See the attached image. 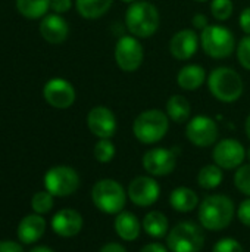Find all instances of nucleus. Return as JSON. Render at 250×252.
<instances>
[{"instance_id": "obj_1", "label": "nucleus", "mask_w": 250, "mask_h": 252, "mask_svg": "<svg viewBox=\"0 0 250 252\" xmlns=\"http://www.w3.org/2000/svg\"><path fill=\"white\" fill-rule=\"evenodd\" d=\"M125 28L137 38H150L161 25V13L158 7L147 0H137L128 4L124 16Z\"/></svg>"}, {"instance_id": "obj_2", "label": "nucleus", "mask_w": 250, "mask_h": 252, "mask_svg": "<svg viewBox=\"0 0 250 252\" xmlns=\"http://www.w3.org/2000/svg\"><path fill=\"white\" fill-rule=\"evenodd\" d=\"M206 84L211 94L222 103L237 102L245 92L242 75L230 66L214 68L208 75Z\"/></svg>"}, {"instance_id": "obj_3", "label": "nucleus", "mask_w": 250, "mask_h": 252, "mask_svg": "<svg viewBox=\"0 0 250 252\" xmlns=\"http://www.w3.org/2000/svg\"><path fill=\"white\" fill-rule=\"evenodd\" d=\"M234 202L225 195H209L199 207V220L206 230L220 232L234 219Z\"/></svg>"}, {"instance_id": "obj_4", "label": "nucleus", "mask_w": 250, "mask_h": 252, "mask_svg": "<svg viewBox=\"0 0 250 252\" xmlns=\"http://www.w3.org/2000/svg\"><path fill=\"white\" fill-rule=\"evenodd\" d=\"M169 130V118L161 109H146L140 112L133 123V133L143 145L161 142Z\"/></svg>"}, {"instance_id": "obj_5", "label": "nucleus", "mask_w": 250, "mask_h": 252, "mask_svg": "<svg viewBox=\"0 0 250 252\" xmlns=\"http://www.w3.org/2000/svg\"><path fill=\"white\" fill-rule=\"evenodd\" d=\"M200 46L209 58L217 61L230 58L237 47L233 31L218 24H209L200 31Z\"/></svg>"}, {"instance_id": "obj_6", "label": "nucleus", "mask_w": 250, "mask_h": 252, "mask_svg": "<svg viewBox=\"0 0 250 252\" xmlns=\"http://www.w3.org/2000/svg\"><path fill=\"white\" fill-rule=\"evenodd\" d=\"M93 204L106 214H119L127 202L124 188L112 179L99 180L91 189Z\"/></svg>"}, {"instance_id": "obj_7", "label": "nucleus", "mask_w": 250, "mask_h": 252, "mask_svg": "<svg viewBox=\"0 0 250 252\" xmlns=\"http://www.w3.org/2000/svg\"><path fill=\"white\" fill-rule=\"evenodd\" d=\"M167 245L171 252H200L205 245L203 230L193 221H181L168 233Z\"/></svg>"}, {"instance_id": "obj_8", "label": "nucleus", "mask_w": 250, "mask_h": 252, "mask_svg": "<svg viewBox=\"0 0 250 252\" xmlns=\"http://www.w3.org/2000/svg\"><path fill=\"white\" fill-rule=\"evenodd\" d=\"M113 58L116 66L124 72H136L144 61V49L140 38L134 35H122L115 43Z\"/></svg>"}, {"instance_id": "obj_9", "label": "nucleus", "mask_w": 250, "mask_h": 252, "mask_svg": "<svg viewBox=\"0 0 250 252\" xmlns=\"http://www.w3.org/2000/svg\"><path fill=\"white\" fill-rule=\"evenodd\" d=\"M80 186L78 173L68 165L52 167L44 176V188L53 196H69Z\"/></svg>"}, {"instance_id": "obj_10", "label": "nucleus", "mask_w": 250, "mask_h": 252, "mask_svg": "<svg viewBox=\"0 0 250 252\" xmlns=\"http://www.w3.org/2000/svg\"><path fill=\"white\" fill-rule=\"evenodd\" d=\"M220 136L218 124L209 115H196L187 121L186 137L197 148L212 146Z\"/></svg>"}, {"instance_id": "obj_11", "label": "nucleus", "mask_w": 250, "mask_h": 252, "mask_svg": "<svg viewBox=\"0 0 250 252\" xmlns=\"http://www.w3.org/2000/svg\"><path fill=\"white\" fill-rule=\"evenodd\" d=\"M44 100L56 109H68L74 105L77 99V93L74 86L60 77L50 78L43 87Z\"/></svg>"}, {"instance_id": "obj_12", "label": "nucleus", "mask_w": 250, "mask_h": 252, "mask_svg": "<svg viewBox=\"0 0 250 252\" xmlns=\"http://www.w3.org/2000/svg\"><path fill=\"white\" fill-rule=\"evenodd\" d=\"M212 158L222 170H234L239 168L246 159V149L236 139H222L215 145Z\"/></svg>"}, {"instance_id": "obj_13", "label": "nucleus", "mask_w": 250, "mask_h": 252, "mask_svg": "<svg viewBox=\"0 0 250 252\" xmlns=\"http://www.w3.org/2000/svg\"><path fill=\"white\" fill-rule=\"evenodd\" d=\"M87 127L96 137L111 139L116 133L118 121L112 109L103 105H97L87 114Z\"/></svg>"}, {"instance_id": "obj_14", "label": "nucleus", "mask_w": 250, "mask_h": 252, "mask_svg": "<svg viewBox=\"0 0 250 252\" xmlns=\"http://www.w3.org/2000/svg\"><path fill=\"white\" fill-rule=\"evenodd\" d=\"M143 167L152 176H168L175 170L177 155L172 149L167 148H153L143 155Z\"/></svg>"}, {"instance_id": "obj_15", "label": "nucleus", "mask_w": 250, "mask_h": 252, "mask_svg": "<svg viewBox=\"0 0 250 252\" xmlns=\"http://www.w3.org/2000/svg\"><path fill=\"white\" fill-rule=\"evenodd\" d=\"M127 195L134 205L150 207L159 199L161 188L155 179L147 176H139L130 183Z\"/></svg>"}, {"instance_id": "obj_16", "label": "nucleus", "mask_w": 250, "mask_h": 252, "mask_svg": "<svg viewBox=\"0 0 250 252\" xmlns=\"http://www.w3.org/2000/svg\"><path fill=\"white\" fill-rule=\"evenodd\" d=\"M200 46V35L190 28L177 31L169 40V53L177 61L192 59Z\"/></svg>"}, {"instance_id": "obj_17", "label": "nucleus", "mask_w": 250, "mask_h": 252, "mask_svg": "<svg viewBox=\"0 0 250 252\" xmlns=\"http://www.w3.org/2000/svg\"><path fill=\"white\" fill-rule=\"evenodd\" d=\"M41 37L50 44H60L69 35V25L66 19L59 13L46 15L38 25Z\"/></svg>"}, {"instance_id": "obj_18", "label": "nucleus", "mask_w": 250, "mask_h": 252, "mask_svg": "<svg viewBox=\"0 0 250 252\" xmlns=\"http://www.w3.org/2000/svg\"><path fill=\"white\" fill-rule=\"evenodd\" d=\"M52 229L62 238H72L83 229V216L71 208L60 210L52 219Z\"/></svg>"}, {"instance_id": "obj_19", "label": "nucleus", "mask_w": 250, "mask_h": 252, "mask_svg": "<svg viewBox=\"0 0 250 252\" xmlns=\"http://www.w3.org/2000/svg\"><path fill=\"white\" fill-rule=\"evenodd\" d=\"M46 232V220L40 214H29L18 224V238L22 244H34L43 238Z\"/></svg>"}, {"instance_id": "obj_20", "label": "nucleus", "mask_w": 250, "mask_h": 252, "mask_svg": "<svg viewBox=\"0 0 250 252\" xmlns=\"http://www.w3.org/2000/svg\"><path fill=\"white\" fill-rule=\"evenodd\" d=\"M208 80L206 71L199 63H189L183 66L177 74V84L186 92H193L200 89Z\"/></svg>"}, {"instance_id": "obj_21", "label": "nucleus", "mask_w": 250, "mask_h": 252, "mask_svg": "<svg viewBox=\"0 0 250 252\" xmlns=\"http://www.w3.org/2000/svg\"><path fill=\"white\" fill-rule=\"evenodd\" d=\"M113 227L116 235L124 241H136L141 232V224L139 219L128 211H121L116 216Z\"/></svg>"}, {"instance_id": "obj_22", "label": "nucleus", "mask_w": 250, "mask_h": 252, "mask_svg": "<svg viewBox=\"0 0 250 252\" xmlns=\"http://www.w3.org/2000/svg\"><path fill=\"white\" fill-rule=\"evenodd\" d=\"M165 112L171 121L183 124V123H187L190 120L192 103L183 94H171L167 100Z\"/></svg>"}, {"instance_id": "obj_23", "label": "nucleus", "mask_w": 250, "mask_h": 252, "mask_svg": "<svg viewBox=\"0 0 250 252\" xmlns=\"http://www.w3.org/2000/svg\"><path fill=\"white\" fill-rule=\"evenodd\" d=\"M169 204L178 213H190L197 207L199 198L194 190L183 186V188H177L171 192Z\"/></svg>"}, {"instance_id": "obj_24", "label": "nucleus", "mask_w": 250, "mask_h": 252, "mask_svg": "<svg viewBox=\"0 0 250 252\" xmlns=\"http://www.w3.org/2000/svg\"><path fill=\"white\" fill-rule=\"evenodd\" d=\"M113 0H75V7L84 19H99L109 12Z\"/></svg>"}, {"instance_id": "obj_25", "label": "nucleus", "mask_w": 250, "mask_h": 252, "mask_svg": "<svg viewBox=\"0 0 250 252\" xmlns=\"http://www.w3.org/2000/svg\"><path fill=\"white\" fill-rule=\"evenodd\" d=\"M15 4L16 10L28 19L44 18L50 9V0H15Z\"/></svg>"}, {"instance_id": "obj_26", "label": "nucleus", "mask_w": 250, "mask_h": 252, "mask_svg": "<svg viewBox=\"0 0 250 252\" xmlns=\"http://www.w3.org/2000/svg\"><path fill=\"white\" fill-rule=\"evenodd\" d=\"M143 229L152 238H164L168 232V220L161 211H150L143 220Z\"/></svg>"}, {"instance_id": "obj_27", "label": "nucleus", "mask_w": 250, "mask_h": 252, "mask_svg": "<svg viewBox=\"0 0 250 252\" xmlns=\"http://www.w3.org/2000/svg\"><path fill=\"white\" fill-rule=\"evenodd\" d=\"M222 179H224L222 168L218 167L217 164H209V165H205L200 168V171L197 174V185L202 189L211 190V189L218 188L221 185Z\"/></svg>"}, {"instance_id": "obj_28", "label": "nucleus", "mask_w": 250, "mask_h": 252, "mask_svg": "<svg viewBox=\"0 0 250 252\" xmlns=\"http://www.w3.org/2000/svg\"><path fill=\"white\" fill-rule=\"evenodd\" d=\"M94 158L102 162V164H108L115 157V145L112 143L111 139H99V142L94 145Z\"/></svg>"}, {"instance_id": "obj_29", "label": "nucleus", "mask_w": 250, "mask_h": 252, "mask_svg": "<svg viewBox=\"0 0 250 252\" xmlns=\"http://www.w3.org/2000/svg\"><path fill=\"white\" fill-rule=\"evenodd\" d=\"M233 12H234L233 0H211V13L217 21L224 22L230 19Z\"/></svg>"}, {"instance_id": "obj_30", "label": "nucleus", "mask_w": 250, "mask_h": 252, "mask_svg": "<svg viewBox=\"0 0 250 252\" xmlns=\"http://www.w3.org/2000/svg\"><path fill=\"white\" fill-rule=\"evenodd\" d=\"M31 207L35 214H46L53 208V195L49 193L47 190L37 192L32 199H31Z\"/></svg>"}, {"instance_id": "obj_31", "label": "nucleus", "mask_w": 250, "mask_h": 252, "mask_svg": "<svg viewBox=\"0 0 250 252\" xmlns=\"http://www.w3.org/2000/svg\"><path fill=\"white\" fill-rule=\"evenodd\" d=\"M234 186L250 198V164L240 165L234 174Z\"/></svg>"}, {"instance_id": "obj_32", "label": "nucleus", "mask_w": 250, "mask_h": 252, "mask_svg": "<svg viewBox=\"0 0 250 252\" xmlns=\"http://www.w3.org/2000/svg\"><path fill=\"white\" fill-rule=\"evenodd\" d=\"M236 53H237L239 63L245 69L250 71V35H245L240 38L236 47Z\"/></svg>"}, {"instance_id": "obj_33", "label": "nucleus", "mask_w": 250, "mask_h": 252, "mask_svg": "<svg viewBox=\"0 0 250 252\" xmlns=\"http://www.w3.org/2000/svg\"><path fill=\"white\" fill-rule=\"evenodd\" d=\"M212 252H245L243 247L233 238H224L218 241Z\"/></svg>"}, {"instance_id": "obj_34", "label": "nucleus", "mask_w": 250, "mask_h": 252, "mask_svg": "<svg viewBox=\"0 0 250 252\" xmlns=\"http://www.w3.org/2000/svg\"><path fill=\"white\" fill-rule=\"evenodd\" d=\"M71 7H72V0H50V9L55 13L63 15L69 12Z\"/></svg>"}, {"instance_id": "obj_35", "label": "nucleus", "mask_w": 250, "mask_h": 252, "mask_svg": "<svg viewBox=\"0 0 250 252\" xmlns=\"http://www.w3.org/2000/svg\"><path fill=\"white\" fill-rule=\"evenodd\" d=\"M237 216H239V220L245 224L250 227V198L243 201L239 207V211H237Z\"/></svg>"}, {"instance_id": "obj_36", "label": "nucleus", "mask_w": 250, "mask_h": 252, "mask_svg": "<svg viewBox=\"0 0 250 252\" xmlns=\"http://www.w3.org/2000/svg\"><path fill=\"white\" fill-rule=\"evenodd\" d=\"M239 25L246 35H250V6L242 10V13L239 16Z\"/></svg>"}, {"instance_id": "obj_37", "label": "nucleus", "mask_w": 250, "mask_h": 252, "mask_svg": "<svg viewBox=\"0 0 250 252\" xmlns=\"http://www.w3.org/2000/svg\"><path fill=\"white\" fill-rule=\"evenodd\" d=\"M192 24H193V27H194L196 30L203 31V30L209 25V19H208V16L203 15V13H196V15L192 18Z\"/></svg>"}, {"instance_id": "obj_38", "label": "nucleus", "mask_w": 250, "mask_h": 252, "mask_svg": "<svg viewBox=\"0 0 250 252\" xmlns=\"http://www.w3.org/2000/svg\"><path fill=\"white\" fill-rule=\"evenodd\" d=\"M0 252H24V250L13 241H0Z\"/></svg>"}, {"instance_id": "obj_39", "label": "nucleus", "mask_w": 250, "mask_h": 252, "mask_svg": "<svg viewBox=\"0 0 250 252\" xmlns=\"http://www.w3.org/2000/svg\"><path fill=\"white\" fill-rule=\"evenodd\" d=\"M99 252H127V250L119 244H106Z\"/></svg>"}, {"instance_id": "obj_40", "label": "nucleus", "mask_w": 250, "mask_h": 252, "mask_svg": "<svg viewBox=\"0 0 250 252\" xmlns=\"http://www.w3.org/2000/svg\"><path fill=\"white\" fill-rule=\"evenodd\" d=\"M140 252H168L167 251V248L164 247V245H161V244H149V245H146L143 250Z\"/></svg>"}, {"instance_id": "obj_41", "label": "nucleus", "mask_w": 250, "mask_h": 252, "mask_svg": "<svg viewBox=\"0 0 250 252\" xmlns=\"http://www.w3.org/2000/svg\"><path fill=\"white\" fill-rule=\"evenodd\" d=\"M245 131H246V136H248V139L250 140V114L248 115L246 121H245Z\"/></svg>"}, {"instance_id": "obj_42", "label": "nucleus", "mask_w": 250, "mask_h": 252, "mask_svg": "<svg viewBox=\"0 0 250 252\" xmlns=\"http://www.w3.org/2000/svg\"><path fill=\"white\" fill-rule=\"evenodd\" d=\"M29 252H55L53 250H50V248H47V247H35V248H32Z\"/></svg>"}, {"instance_id": "obj_43", "label": "nucleus", "mask_w": 250, "mask_h": 252, "mask_svg": "<svg viewBox=\"0 0 250 252\" xmlns=\"http://www.w3.org/2000/svg\"><path fill=\"white\" fill-rule=\"evenodd\" d=\"M122 3H127V4H131V3H134V1H137V0H121Z\"/></svg>"}, {"instance_id": "obj_44", "label": "nucleus", "mask_w": 250, "mask_h": 252, "mask_svg": "<svg viewBox=\"0 0 250 252\" xmlns=\"http://www.w3.org/2000/svg\"><path fill=\"white\" fill-rule=\"evenodd\" d=\"M194 1H199V3H203V1H211V0H194Z\"/></svg>"}, {"instance_id": "obj_45", "label": "nucleus", "mask_w": 250, "mask_h": 252, "mask_svg": "<svg viewBox=\"0 0 250 252\" xmlns=\"http://www.w3.org/2000/svg\"><path fill=\"white\" fill-rule=\"evenodd\" d=\"M246 157H248V158H249V159H250V148H249V151L246 152Z\"/></svg>"}]
</instances>
